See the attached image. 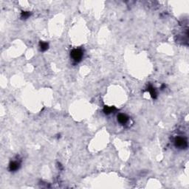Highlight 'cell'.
<instances>
[{
	"instance_id": "52a82bcc",
	"label": "cell",
	"mask_w": 189,
	"mask_h": 189,
	"mask_svg": "<svg viewBox=\"0 0 189 189\" xmlns=\"http://www.w3.org/2000/svg\"><path fill=\"white\" fill-rule=\"evenodd\" d=\"M149 92H150L151 95L152 96V98H156V92H155L154 89V88H153L151 86L149 87Z\"/></svg>"
},
{
	"instance_id": "ba28073f",
	"label": "cell",
	"mask_w": 189,
	"mask_h": 189,
	"mask_svg": "<svg viewBox=\"0 0 189 189\" xmlns=\"http://www.w3.org/2000/svg\"><path fill=\"white\" fill-rule=\"evenodd\" d=\"M30 16V13L29 12H27V11H23V12L21 13V15L22 19H27Z\"/></svg>"
},
{
	"instance_id": "8992f818",
	"label": "cell",
	"mask_w": 189,
	"mask_h": 189,
	"mask_svg": "<svg viewBox=\"0 0 189 189\" xmlns=\"http://www.w3.org/2000/svg\"><path fill=\"white\" fill-rule=\"evenodd\" d=\"M114 110V108L113 107H109V106H105L104 109V112L106 113V114H110L111 112H112Z\"/></svg>"
},
{
	"instance_id": "7a4b0ae2",
	"label": "cell",
	"mask_w": 189,
	"mask_h": 189,
	"mask_svg": "<svg viewBox=\"0 0 189 189\" xmlns=\"http://www.w3.org/2000/svg\"><path fill=\"white\" fill-rule=\"evenodd\" d=\"M174 144H175V146L179 149H185L188 146L187 140L185 138L181 137H178L175 139Z\"/></svg>"
},
{
	"instance_id": "277c9868",
	"label": "cell",
	"mask_w": 189,
	"mask_h": 189,
	"mask_svg": "<svg viewBox=\"0 0 189 189\" xmlns=\"http://www.w3.org/2000/svg\"><path fill=\"white\" fill-rule=\"evenodd\" d=\"M9 168H10V170L11 171H16L19 169V163L16 161H13V162H11L10 163V165H9Z\"/></svg>"
},
{
	"instance_id": "5b68a950",
	"label": "cell",
	"mask_w": 189,
	"mask_h": 189,
	"mask_svg": "<svg viewBox=\"0 0 189 189\" xmlns=\"http://www.w3.org/2000/svg\"><path fill=\"white\" fill-rule=\"evenodd\" d=\"M40 48L41 51H45L48 49V44L47 42H40Z\"/></svg>"
},
{
	"instance_id": "3957f363",
	"label": "cell",
	"mask_w": 189,
	"mask_h": 189,
	"mask_svg": "<svg viewBox=\"0 0 189 189\" xmlns=\"http://www.w3.org/2000/svg\"><path fill=\"white\" fill-rule=\"evenodd\" d=\"M128 117L124 115V114H120L118 116H117V120L120 124H125L127 123V121H128Z\"/></svg>"
},
{
	"instance_id": "6da1fadb",
	"label": "cell",
	"mask_w": 189,
	"mask_h": 189,
	"mask_svg": "<svg viewBox=\"0 0 189 189\" xmlns=\"http://www.w3.org/2000/svg\"><path fill=\"white\" fill-rule=\"evenodd\" d=\"M83 55V52L80 49H75L71 52V57L76 62H79L82 59Z\"/></svg>"
}]
</instances>
